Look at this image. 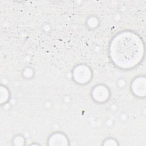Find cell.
Here are the masks:
<instances>
[{
	"label": "cell",
	"instance_id": "1",
	"mask_svg": "<svg viewBox=\"0 0 146 146\" xmlns=\"http://www.w3.org/2000/svg\"><path fill=\"white\" fill-rule=\"evenodd\" d=\"M110 56L115 64L128 68L136 65L143 55L141 39L135 34L123 33L116 36L110 46Z\"/></svg>",
	"mask_w": 146,
	"mask_h": 146
}]
</instances>
